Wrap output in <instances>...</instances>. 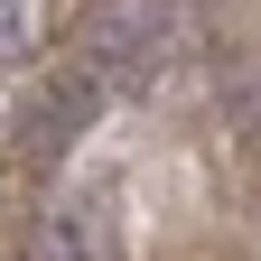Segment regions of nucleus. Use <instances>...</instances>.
Here are the masks:
<instances>
[{
  "instance_id": "7ed1b4c3",
  "label": "nucleus",
  "mask_w": 261,
  "mask_h": 261,
  "mask_svg": "<svg viewBox=\"0 0 261 261\" xmlns=\"http://www.w3.org/2000/svg\"><path fill=\"white\" fill-rule=\"evenodd\" d=\"M19 47H28V19H19V0H0V65H10Z\"/></svg>"
},
{
  "instance_id": "f03ea898",
  "label": "nucleus",
  "mask_w": 261,
  "mask_h": 261,
  "mask_svg": "<svg viewBox=\"0 0 261 261\" xmlns=\"http://www.w3.org/2000/svg\"><path fill=\"white\" fill-rule=\"evenodd\" d=\"M28 261H121L112 196H103V187H84V196H56V205L28 224Z\"/></svg>"
},
{
  "instance_id": "f257e3e1",
  "label": "nucleus",
  "mask_w": 261,
  "mask_h": 261,
  "mask_svg": "<svg viewBox=\"0 0 261 261\" xmlns=\"http://www.w3.org/2000/svg\"><path fill=\"white\" fill-rule=\"evenodd\" d=\"M187 38H196L187 0H93L84 38H75V65H93V84L112 103H149L168 84V65L187 56Z\"/></svg>"
}]
</instances>
